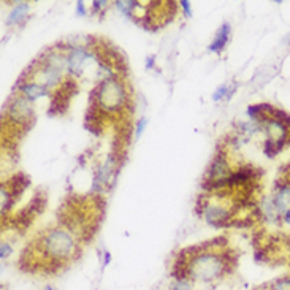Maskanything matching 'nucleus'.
Instances as JSON below:
<instances>
[{
  "label": "nucleus",
  "instance_id": "obj_1",
  "mask_svg": "<svg viewBox=\"0 0 290 290\" xmlns=\"http://www.w3.org/2000/svg\"><path fill=\"white\" fill-rule=\"evenodd\" d=\"M35 249L45 255V260L51 266H61L76 252V243L72 233L64 228H49L37 239Z\"/></svg>",
  "mask_w": 290,
  "mask_h": 290
},
{
  "label": "nucleus",
  "instance_id": "obj_2",
  "mask_svg": "<svg viewBox=\"0 0 290 290\" xmlns=\"http://www.w3.org/2000/svg\"><path fill=\"white\" fill-rule=\"evenodd\" d=\"M186 262H187V271L181 277L186 279V276H189L191 279L203 281V282L217 279L227 268L225 258H222V255H219L217 252L211 251V249L208 251L206 247L195 249V255L189 257Z\"/></svg>",
  "mask_w": 290,
  "mask_h": 290
},
{
  "label": "nucleus",
  "instance_id": "obj_3",
  "mask_svg": "<svg viewBox=\"0 0 290 290\" xmlns=\"http://www.w3.org/2000/svg\"><path fill=\"white\" fill-rule=\"evenodd\" d=\"M127 103V92L116 78H108L97 87L95 106L103 113H117Z\"/></svg>",
  "mask_w": 290,
  "mask_h": 290
},
{
  "label": "nucleus",
  "instance_id": "obj_4",
  "mask_svg": "<svg viewBox=\"0 0 290 290\" xmlns=\"http://www.w3.org/2000/svg\"><path fill=\"white\" fill-rule=\"evenodd\" d=\"M21 92L29 100V102H32V100H35V98H38V97H42V95L46 94V87H43L42 84H38V83L29 81V83L21 86Z\"/></svg>",
  "mask_w": 290,
  "mask_h": 290
},
{
  "label": "nucleus",
  "instance_id": "obj_5",
  "mask_svg": "<svg viewBox=\"0 0 290 290\" xmlns=\"http://www.w3.org/2000/svg\"><path fill=\"white\" fill-rule=\"evenodd\" d=\"M228 37H230V26L228 24H224L221 29H219V32L214 38L213 45L209 46V51L213 53H221L222 48L225 46V43L228 42Z\"/></svg>",
  "mask_w": 290,
  "mask_h": 290
},
{
  "label": "nucleus",
  "instance_id": "obj_6",
  "mask_svg": "<svg viewBox=\"0 0 290 290\" xmlns=\"http://www.w3.org/2000/svg\"><path fill=\"white\" fill-rule=\"evenodd\" d=\"M27 12H29V4H19L18 7H15V10L10 13L8 19H7V26H13L19 21H23Z\"/></svg>",
  "mask_w": 290,
  "mask_h": 290
},
{
  "label": "nucleus",
  "instance_id": "obj_7",
  "mask_svg": "<svg viewBox=\"0 0 290 290\" xmlns=\"http://www.w3.org/2000/svg\"><path fill=\"white\" fill-rule=\"evenodd\" d=\"M266 290H290V276L279 277L276 281L269 282L266 285Z\"/></svg>",
  "mask_w": 290,
  "mask_h": 290
},
{
  "label": "nucleus",
  "instance_id": "obj_8",
  "mask_svg": "<svg viewBox=\"0 0 290 290\" xmlns=\"http://www.w3.org/2000/svg\"><path fill=\"white\" fill-rule=\"evenodd\" d=\"M172 290H191V284H189L187 279L181 277L179 281H176V282L172 285Z\"/></svg>",
  "mask_w": 290,
  "mask_h": 290
},
{
  "label": "nucleus",
  "instance_id": "obj_9",
  "mask_svg": "<svg viewBox=\"0 0 290 290\" xmlns=\"http://www.w3.org/2000/svg\"><path fill=\"white\" fill-rule=\"evenodd\" d=\"M227 92H228L227 86H222V87H219V89H217V91H216V94L213 95V98H214V100H219V98H222V97H224Z\"/></svg>",
  "mask_w": 290,
  "mask_h": 290
},
{
  "label": "nucleus",
  "instance_id": "obj_10",
  "mask_svg": "<svg viewBox=\"0 0 290 290\" xmlns=\"http://www.w3.org/2000/svg\"><path fill=\"white\" fill-rule=\"evenodd\" d=\"M146 125V119H141V121L138 122V127H136V136H139L141 135V132H143V127Z\"/></svg>",
  "mask_w": 290,
  "mask_h": 290
},
{
  "label": "nucleus",
  "instance_id": "obj_11",
  "mask_svg": "<svg viewBox=\"0 0 290 290\" xmlns=\"http://www.w3.org/2000/svg\"><path fill=\"white\" fill-rule=\"evenodd\" d=\"M106 2H94L92 4V10L94 12H97V10H102V8H106Z\"/></svg>",
  "mask_w": 290,
  "mask_h": 290
},
{
  "label": "nucleus",
  "instance_id": "obj_12",
  "mask_svg": "<svg viewBox=\"0 0 290 290\" xmlns=\"http://www.w3.org/2000/svg\"><path fill=\"white\" fill-rule=\"evenodd\" d=\"M8 254H10V246L4 243V244H2V251H0V257H2V258H5Z\"/></svg>",
  "mask_w": 290,
  "mask_h": 290
},
{
  "label": "nucleus",
  "instance_id": "obj_13",
  "mask_svg": "<svg viewBox=\"0 0 290 290\" xmlns=\"http://www.w3.org/2000/svg\"><path fill=\"white\" fill-rule=\"evenodd\" d=\"M183 5V10L186 12V16H191V4L187 2V0H184V2H181Z\"/></svg>",
  "mask_w": 290,
  "mask_h": 290
},
{
  "label": "nucleus",
  "instance_id": "obj_14",
  "mask_svg": "<svg viewBox=\"0 0 290 290\" xmlns=\"http://www.w3.org/2000/svg\"><path fill=\"white\" fill-rule=\"evenodd\" d=\"M284 221H285L287 224H290V209H287V211L284 213Z\"/></svg>",
  "mask_w": 290,
  "mask_h": 290
},
{
  "label": "nucleus",
  "instance_id": "obj_15",
  "mask_svg": "<svg viewBox=\"0 0 290 290\" xmlns=\"http://www.w3.org/2000/svg\"><path fill=\"white\" fill-rule=\"evenodd\" d=\"M285 40H287V42H290V34L287 35V38H285Z\"/></svg>",
  "mask_w": 290,
  "mask_h": 290
},
{
  "label": "nucleus",
  "instance_id": "obj_16",
  "mask_svg": "<svg viewBox=\"0 0 290 290\" xmlns=\"http://www.w3.org/2000/svg\"><path fill=\"white\" fill-rule=\"evenodd\" d=\"M46 290H53V288H51V287H46Z\"/></svg>",
  "mask_w": 290,
  "mask_h": 290
}]
</instances>
